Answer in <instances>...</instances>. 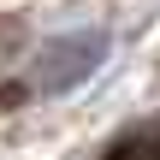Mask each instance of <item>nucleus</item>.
<instances>
[{
  "instance_id": "f257e3e1",
  "label": "nucleus",
  "mask_w": 160,
  "mask_h": 160,
  "mask_svg": "<svg viewBox=\"0 0 160 160\" xmlns=\"http://www.w3.org/2000/svg\"><path fill=\"white\" fill-rule=\"evenodd\" d=\"M107 30H65L53 42H42L24 65V95H65L77 83H89L107 59Z\"/></svg>"
},
{
  "instance_id": "f03ea898",
  "label": "nucleus",
  "mask_w": 160,
  "mask_h": 160,
  "mask_svg": "<svg viewBox=\"0 0 160 160\" xmlns=\"http://www.w3.org/2000/svg\"><path fill=\"white\" fill-rule=\"evenodd\" d=\"M107 160H160V119L154 125H142V131H131V137H119Z\"/></svg>"
},
{
  "instance_id": "7ed1b4c3",
  "label": "nucleus",
  "mask_w": 160,
  "mask_h": 160,
  "mask_svg": "<svg viewBox=\"0 0 160 160\" xmlns=\"http://www.w3.org/2000/svg\"><path fill=\"white\" fill-rule=\"evenodd\" d=\"M24 48V18H12V12H0V65L12 59Z\"/></svg>"
}]
</instances>
